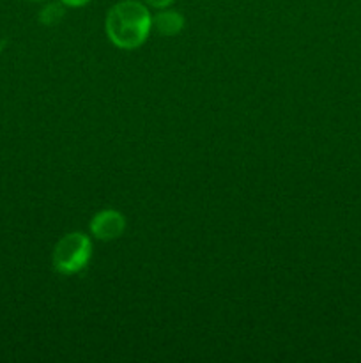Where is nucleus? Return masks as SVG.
<instances>
[{
    "instance_id": "f257e3e1",
    "label": "nucleus",
    "mask_w": 361,
    "mask_h": 363,
    "mask_svg": "<svg viewBox=\"0 0 361 363\" xmlns=\"http://www.w3.org/2000/svg\"><path fill=\"white\" fill-rule=\"evenodd\" d=\"M106 35L122 50H134L145 43L152 28L147 7L137 0H122L108 11L105 20Z\"/></svg>"
},
{
    "instance_id": "f03ea898",
    "label": "nucleus",
    "mask_w": 361,
    "mask_h": 363,
    "mask_svg": "<svg viewBox=\"0 0 361 363\" xmlns=\"http://www.w3.org/2000/svg\"><path fill=\"white\" fill-rule=\"evenodd\" d=\"M92 245L85 234H66L53 248V266L62 275H74L88 264Z\"/></svg>"
},
{
    "instance_id": "7ed1b4c3",
    "label": "nucleus",
    "mask_w": 361,
    "mask_h": 363,
    "mask_svg": "<svg viewBox=\"0 0 361 363\" xmlns=\"http://www.w3.org/2000/svg\"><path fill=\"white\" fill-rule=\"evenodd\" d=\"M126 229V218L115 209H105L99 211L91 222V233L96 240L112 241L120 238V234Z\"/></svg>"
},
{
    "instance_id": "20e7f679",
    "label": "nucleus",
    "mask_w": 361,
    "mask_h": 363,
    "mask_svg": "<svg viewBox=\"0 0 361 363\" xmlns=\"http://www.w3.org/2000/svg\"><path fill=\"white\" fill-rule=\"evenodd\" d=\"M152 27L159 32L161 35H176L183 30L184 18L176 11H161L152 18Z\"/></svg>"
},
{
    "instance_id": "39448f33",
    "label": "nucleus",
    "mask_w": 361,
    "mask_h": 363,
    "mask_svg": "<svg viewBox=\"0 0 361 363\" xmlns=\"http://www.w3.org/2000/svg\"><path fill=\"white\" fill-rule=\"evenodd\" d=\"M62 16H64L62 4H50V6H46L45 9L41 11L39 20H41L45 25H55L62 20Z\"/></svg>"
},
{
    "instance_id": "423d86ee",
    "label": "nucleus",
    "mask_w": 361,
    "mask_h": 363,
    "mask_svg": "<svg viewBox=\"0 0 361 363\" xmlns=\"http://www.w3.org/2000/svg\"><path fill=\"white\" fill-rule=\"evenodd\" d=\"M173 2H176V0H147L149 6L156 7V9H166V7L172 6Z\"/></svg>"
},
{
    "instance_id": "0eeeda50",
    "label": "nucleus",
    "mask_w": 361,
    "mask_h": 363,
    "mask_svg": "<svg viewBox=\"0 0 361 363\" xmlns=\"http://www.w3.org/2000/svg\"><path fill=\"white\" fill-rule=\"evenodd\" d=\"M88 2H91V0H62L64 6H67V7H81Z\"/></svg>"
},
{
    "instance_id": "6e6552de",
    "label": "nucleus",
    "mask_w": 361,
    "mask_h": 363,
    "mask_svg": "<svg viewBox=\"0 0 361 363\" xmlns=\"http://www.w3.org/2000/svg\"><path fill=\"white\" fill-rule=\"evenodd\" d=\"M32 2H39V0H32Z\"/></svg>"
}]
</instances>
